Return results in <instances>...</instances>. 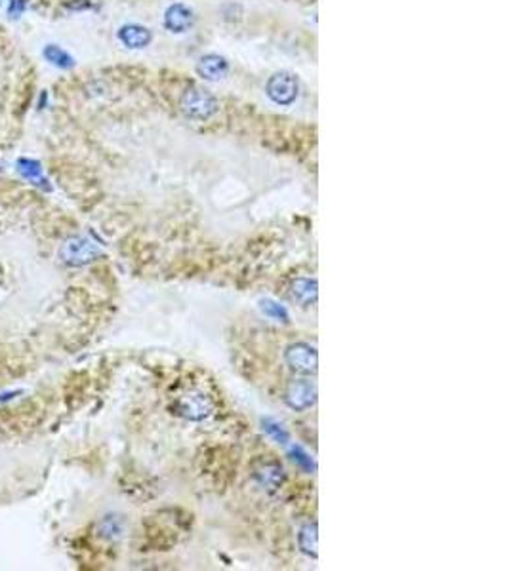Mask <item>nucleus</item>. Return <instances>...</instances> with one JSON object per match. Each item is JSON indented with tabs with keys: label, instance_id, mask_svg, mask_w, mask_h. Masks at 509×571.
Wrapping results in <instances>:
<instances>
[{
	"label": "nucleus",
	"instance_id": "obj_1",
	"mask_svg": "<svg viewBox=\"0 0 509 571\" xmlns=\"http://www.w3.org/2000/svg\"><path fill=\"white\" fill-rule=\"evenodd\" d=\"M179 107H181L185 116H189L193 120L204 122L218 113L220 103L210 91H206L204 88H198V86H193V88H187L184 91Z\"/></svg>",
	"mask_w": 509,
	"mask_h": 571
},
{
	"label": "nucleus",
	"instance_id": "obj_15",
	"mask_svg": "<svg viewBox=\"0 0 509 571\" xmlns=\"http://www.w3.org/2000/svg\"><path fill=\"white\" fill-rule=\"evenodd\" d=\"M123 529H124L123 518L117 516V514H109V516H105L104 520L99 522L98 533L101 535L104 539H107V541H113V539H118V537L123 535Z\"/></svg>",
	"mask_w": 509,
	"mask_h": 571
},
{
	"label": "nucleus",
	"instance_id": "obj_12",
	"mask_svg": "<svg viewBox=\"0 0 509 571\" xmlns=\"http://www.w3.org/2000/svg\"><path fill=\"white\" fill-rule=\"evenodd\" d=\"M256 478H258L262 486L271 490V492H275L276 487H281L282 480H284V470H282L281 465L269 463V465H264V467L259 468L258 473H256Z\"/></svg>",
	"mask_w": 509,
	"mask_h": 571
},
{
	"label": "nucleus",
	"instance_id": "obj_20",
	"mask_svg": "<svg viewBox=\"0 0 509 571\" xmlns=\"http://www.w3.org/2000/svg\"><path fill=\"white\" fill-rule=\"evenodd\" d=\"M18 395H21V390H8V392H2V395H0V404L18 398Z\"/></svg>",
	"mask_w": 509,
	"mask_h": 571
},
{
	"label": "nucleus",
	"instance_id": "obj_9",
	"mask_svg": "<svg viewBox=\"0 0 509 571\" xmlns=\"http://www.w3.org/2000/svg\"><path fill=\"white\" fill-rule=\"evenodd\" d=\"M118 40H121L126 48L141 50L151 44V40H153V33H151L147 27H143V25L128 23L123 25V27L118 29Z\"/></svg>",
	"mask_w": 509,
	"mask_h": 571
},
{
	"label": "nucleus",
	"instance_id": "obj_8",
	"mask_svg": "<svg viewBox=\"0 0 509 571\" xmlns=\"http://www.w3.org/2000/svg\"><path fill=\"white\" fill-rule=\"evenodd\" d=\"M16 170L25 181H29L35 187L43 188V191H52V185H50L48 177L44 176V168L43 164L35 160V158H19L18 164H16Z\"/></svg>",
	"mask_w": 509,
	"mask_h": 571
},
{
	"label": "nucleus",
	"instance_id": "obj_16",
	"mask_svg": "<svg viewBox=\"0 0 509 571\" xmlns=\"http://www.w3.org/2000/svg\"><path fill=\"white\" fill-rule=\"evenodd\" d=\"M259 309H262V312H264L265 316H269L271 320H275V322H284V324L290 322L289 310L284 309L281 303L273 301V299H262V301H259Z\"/></svg>",
	"mask_w": 509,
	"mask_h": 571
},
{
	"label": "nucleus",
	"instance_id": "obj_7",
	"mask_svg": "<svg viewBox=\"0 0 509 571\" xmlns=\"http://www.w3.org/2000/svg\"><path fill=\"white\" fill-rule=\"evenodd\" d=\"M195 23V13L185 4H172L164 13V27L172 33H185Z\"/></svg>",
	"mask_w": 509,
	"mask_h": 571
},
{
	"label": "nucleus",
	"instance_id": "obj_10",
	"mask_svg": "<svg viewBox=\"0 0 509 571\" xmlns=\"http://www.w3.org/2000/svg\"><path fill=\"white\" fill-rule=\"evenodd\" d=\"M196 71L203 77L204 80H221L229 71V63L225 57H221L218 54H208L203 55L198 60Z\"/></svg>",
	"mask_w": 509,
	"mask_h": 571
},
{
	"label": "nucleus",
	"instance_id": "obj_4",
	"mask_svg": "<svg viewBox=\"0 0 509 571\" xmlns=\"http://www.w3.org/2000/svg\"><path fill=\"white\" fill-rule=\"evenodd\" d=\"M284 360L292 371L296 373H303V375H311L317 373V366H319V356L315 346L309 343H294L284 351Z\"/></svg>",
	"mask_w": 509,
	"mask_h": 571
},
{
	"label": "nucleus",
	"instance_id": "obj_17",
	"mask_svg": "<svg viewBox=\"0 0 509 571\" xmlns=\"http://www.w3.org/2000/svg\"><path fill=\"white\" fill-rule=\"evenodd\" d=\"M262 429H264L265 434L273 438L275 442H279V443H289L290 442V432L286 431V426L282 425L281 421L271 419V417H267V419L262 421Z\"/></svg>",
	"mask_w": 509,
	"mask_h": 571
},
{
	"label": "nucleus",
	"instance_id": "obj_6",
	"mask_svg": "<svg viewBox=\"0 0 509 571\" xmlns=\"http://www.w3.org/2000/svg\"><path fill=\"white\" fill-rule=\"evenodd\" d=\"M179 414L187 417L191 421H203L206 419L212 409H214V404L210 402L208 396L204 395H187L179 400Z\"/></svg>",
	"mask_w": 509,
	"mask_h": 571
},
{
	"label": "nucleus",
	"instance_id": "obj_19",
	"mask_svg": "<svg viewBox=\"0 0 509 571\" xmlns=\"http://www.w3.org/2000/svg\"><path fill=\"white\" fill-rule=\"evenodd\" d=\"M8 2H10L8 4V13H10L12 19H18L25 12V8H27V0H8Z\"/></svg>",
	"mask_w": 509,
	"mask_h": 571
},
{
	"label": "nucleus",
	"instance_id": "obj_13",
	"mask_svg": "<svg viewBox=\"0 0 509 571\" xmlns=\"http://www.w3.org/2000/svg\"><path fill=\"white\" fill-rule=\"evenodd\" d=\"M44 60L52 63L54 67L57 69H73L74 67V60L73 55L65 52L63 48H60L57 44H46L43 50Z\"/></svg>",
	"mask_w": 509,
	"mask_h": 571
},
{
	"label": "nucleus",
	"instance_id": "obj_18",
	"mask_svg": "<svg viewBox=\"0 0 509 571\" xmlns=\"http://www.w3.org/2000/svg\"><path fill=\"white\" fill-rule=\"evenodd\" d=\"M290 459H292L296 465H300L301 468L309 470V473H313L315 470V461L303 448H300V446H294V448L290 450Z\"/></svg>",
	"mask_w": 509,
	"mask_h": 571
},
{
	"label": "nucleus",
	"instance_id": "obj_5",
	"mask_svg": "<svg viewBox=\"0 0 509 571\" xmlns=\"http://www.w3.org/2000/svg\"><path fill=\"white\" fill-rule=\"evenodd\" d=\"M284 402L296 412H306L317 402V387L311 381H294L284 392Z\"/></svg>",
	"mask_w": 509,
	"mask_h": 571
},
{
	"label": "nucleus",
	"instance_id": "obj_14",
	"mask_svg": "<svg viewBox=\"0 0 509 571\" xmlns=\"http://www.w3.org/2000/svg\"><path fill=\"white\" fill-rule=\"evenodd\" d=\"M317 541H319V537H317V524H306L300 529V535H298L301 553L317 558Z\"/></svg>",
	"mask_w": 509,
	"mask_h": 571
},
{
	"label": "nucleus",
	"instance_id": "obj_11",
	"mask_svg": "<svg viewBox=\"0 0 509 571\" xmlns=\"http://www.w3.org/2000/svg\"><path fill=\"white\" fill-rule=\"evenodd\" d=\"M292 298L298 301L300 305H303V307H309V305H313L315 301H317V280H311V278H300L296 280L294 284H292Z\"/></svg>",
	"mask_w": 509,
	"mask_h": 571
},
{
	"label": "nucleus",
	"instance_id": "obj_2",
	"mask_svg": "<svg viewBox=\"0 0 509 571\" xmlns=\"http://www.w3.org/2000/svg\"><path fill=\"white\" fill-rule=\"evenodd\" d=\"M104 251L98 244L86 237H71L60 248V259L67 267H84L96 261Z\"/></svg>",
	"mask_w": 509,
	"mask_h": 571
},
{
	"label": "nucleus",
	"instance_id": "obj_3",
	"mask_svg": "<svg viewBox=\"0 0 509 571\" xmlns=\"http://www.w3.org/2000/svg\"><path fill=\"white\" fill-rule=\"evenodd\" d=\"M300 94V84H298V79H296L292 73H286V71H281V73H275L267 80V96H269L276 105H292Z\"/></svg>",
	"mask_w": 509,
	"mask_h": 571
}]
</instances>
